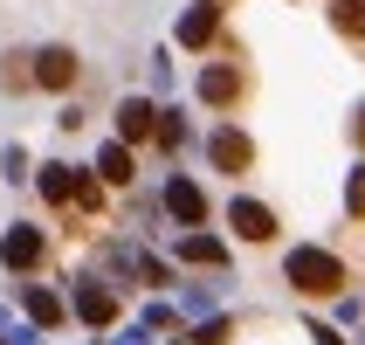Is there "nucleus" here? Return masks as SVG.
I'll list each match as a JSON object with an SVG mask.
<instances>
[{
	"mask_svg": "<svg viewBox=\"0 0 365 345\" xmlns=\"http://www.w3.org/2000/svg\"><path fill=\"white\" fill-rule=\"evenodd\" d=\"M152 139H159L165 152H180V145H186V124H180V118H165V111H159V118H152Z\"/></svg>",
	"mask_w": 365,
	"mask_h": 345,
	"instance_id": "17",
	"label": "nucleus"
},
{
	"mask_svg": "<svg viewBox=\"0 0 365 345\" xmlns=\"http://www.w3.org/2000/svg\"><path fill=\"white\" fill-rule=\"evenodd\" d=\"M248 159H255V145L242 131H214V166L221 173H248Z\"/></svg>",
	"mask_w": 365,
	"mask_h": 345,
	"instance_id": "9",
	"label": "nucleus"
},
{
	"mask_svg": "<svg viewBox=\"0 0 365 345\" xmlns=\"http://www.w3.org/2000/svg\"><path fill=\"white\" fill-rule=\"evenodd\" d=\"M227 228H235L242 242H269V235H276V214H269L262 201H235L227 207Z\"/></svg>",
	"mask_w": 365,
	"mask_h": 345,
	"instance_id": "4",
	"label": "nucleus"
},
{
	"mask_svg": "<svg viewBox=\"0 0 365 345\" xmlns=\"http://www.w3.org/2000/svg\"><path fill=\"white\" fill-rule=\"evenodd\" d=\"M289 284L304 290V297H331V290H345V263L324 256V249H289Z\"/></svg>",
	"mask_w": 365,
	"mask_h": 345,
	"instance_id": "1",
	"label": "nucleus"
},
{
	"mask_svg": "<svg viewBox=\"0 0 365 345\" xmlns=\"http://www.w3.org/2000/svg\"><path fill=\"white\" fill-rule=\"evenodd\" d=\"M180 256H186V263H200V269H214V263H221V242H214V235H186Z\"/></svg>",
	"mask_w": 365,
	"mask_h": 345,
	"instance_id": "16",
	"label": "nucleus"
},
{
	"mask_svg": "<svg viewBox=\"0 0 365 345\" xmlns=\"http://www.w3.org/2000/svg\"><path fill=\"white\" fill-rule=\"evenodd\" d=\"M200 97L214 104V111H227V104H242V69H235V62H214V69L200 76Z\"/></svg>",
	"mask_w": 365,
	"mask_h": 345,
	"instance_id": "5",
	"label": "nucleus"
},
{
	"mask_svg": "<svg viewBox=\"0 0 365 345\" xmlns=\"http://www.w3.org/2000/svg\"><path fill=\"white\" fill-rule=\"evenodd\" d=\"M0 263H7V269H35V263H41V235L14 221L7 235H0Z\"/></svg>",
	"mask_w": 365,
	"mask_h": 345,
	"instance_id": "6",
	"label": "nucleus"
},
{
	"mask_svg": "<svg viewBox=\"0 0 365 345\" xmlns=\"http://www.w3.org/2000/svg\"><path fill=\"white\" fill-rule=\"evenodd\" d=\"M214 35H221V7H214V0H200V7L180 21V41H186V49H207Z\"/></svg>",
	"mask_w": 365,
	"mask_h": 345,
	"instance_id": "7",
	"label": "nucleus"
},
{
	"mask_svg": "<svg viewBox=\"0 0 365 345\" xmlns=\"http://www.w3.org/2000/svg\"><path fill=\"white\" fill-rule=\"evenodd\" d=\"M21 304H28V318H35V325H62V297H48V290H28Z\"/></svg>",
	"mask_w": 365,
	"mask_h": 345,
	"instance_id": "15",
	"label": "nucleus"
},
{
	"mask_svg": "<svg viewBox=\"0 0 365 345\" xmlns=\"http://www.w3.org/2000/svg\"><path fill=\"white\" fill-rule=\"evenodd\" d=\"M165 207H173V221H186V228L207 221V194L193 180H173V186H165Z\"/></svg>",
	"mask_w": 365,
	"mask_h": 345,
	"instance_id": "8",
	"label": "nucleus"
},
{
	"mask_svg": "<svg viewBox=\"0 0 365 345\" xmlns=\"http://www.w3.org/2000/svg\"><path fill=\"white\" fill-rule=\"evenodd\" d=\"M331 21H338V35H345V41H359V35H365V0H338Z\"/></svg>",
	"mask_w": 365,
	"mask_h": 345,
	"instance_id": "14",
	"label": "nucleus"
},
{
	"mask_svg": "<svg viewBox=\"0 0 365 345\" xmlns=\"http://www.w3.org/2000/svg\"><path fill=\"white\" fill-rule=\"evenodd\" d=\"M41 201L90 214V207H97V180H90V173H69V166H41Z\"/></svg>",
	"mask_w": 365,
	"mask_h": 345,
	"instance_id": "2",
	"label": "nucleus"
},
{
	"mask_svg": "<svg viewBox=\"0 0 365 345\" xmlns=\"http://www.w3.org/2000/svg\"><path fill=\"white\" fill-rule=\"evenodd\" d=\"M152 118H159V111H152V104H145V97H131V104H124V111H118V139H124V145L152 139Z\"/></svg>",
	"mask_w": 365,
	"mask_h": 345,
	"instance_id": "10",
	"label": "nucleus"
},
{
	"mask_svg": "<svg viewBox=\"0 0 365 345\" xmlns=\"http://www.w3.org/2000/svg\"><path fill=\"white\" fill-rule=\"evenodd\" d=\"M0 90H14V97H21V90H35V62H28V56H7V62H0Z\"/></svg>",
	"mask_w": 365,
	"mask_h": 345,
	"instance_id": "13",
	"label": "nucleus"
},
{
	"mask_svg": "<svg viewBox=\"0 0 365 345\" xmlns=\"http://www.w3.org/2000/svg\"><path fill=\"white\" fill-rule=\"evenodd\" d=\"M76 311H83V325H110V318H118V297H110L103 284H90V290L76 297Z\"/></svg>",
	"mask_w": 365,
	"mask_h": 345,
	"instance_id": "11",
	"label": "nucleus"
},
{
	"mask_svg": "<svg viewBox=\"0 0 365 345\" xmlns=\"http://www.w3.org/2000/svg\"><path fill=\"white\" fill-rule=\"evenodd\" d=\"M28 62H35V83H41V90H76V76H83L76 49H41V56H28Z\"/></svg>",
	"mask_w": 365,
	"mask_h": 345,
	"instance_id": "3",
	"label": "nucleus"
},
{
	"mask_svg": "<svg viewBox=\"0 0 365 345\" xmlns=\"http://www.w3.org/2000/svg\"><path fill=\"white\" fill-rule=\"evenodd\" d=\"M97 180H110V186H131V145H103V159H97Z\"/></svg>",
	"mask_w": 365,
	"mask_h": 345,
	"instance_id": "12",
	"label": "nucleus"
}]
</instances>
